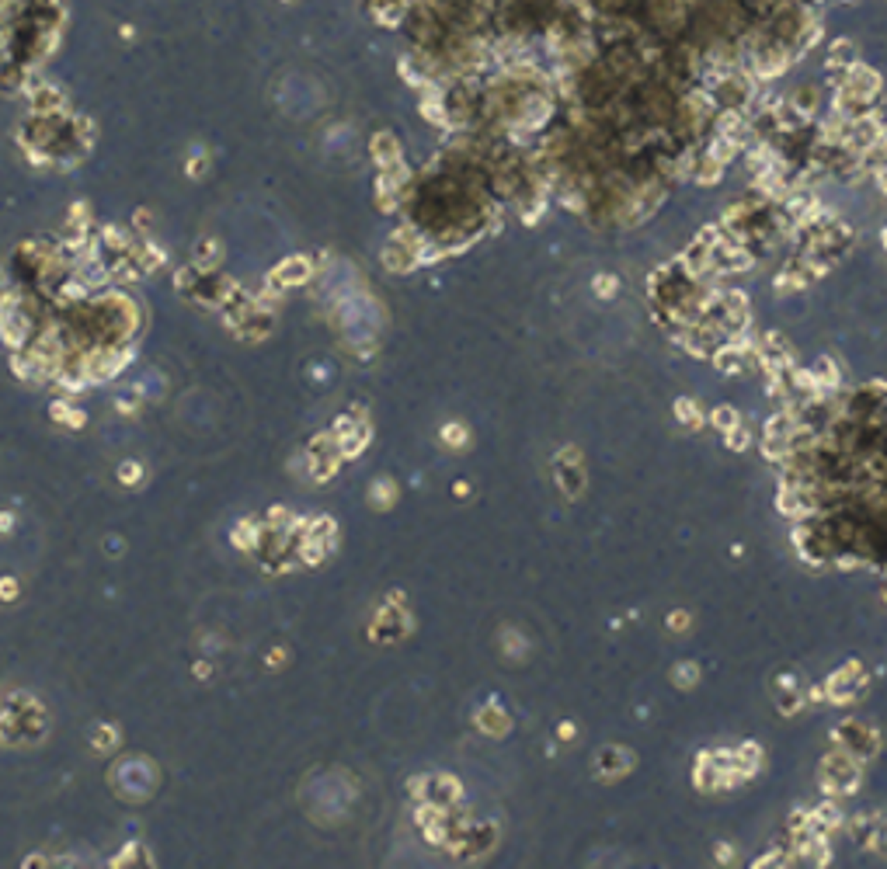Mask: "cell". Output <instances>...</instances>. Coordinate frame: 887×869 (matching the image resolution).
<instances>
[{
	"label": "cell",
	"mask_w": 887,
	"mask_h": 869,
	"mask_svg": "<svg viewBox=\"0 0 887 869\" xmlns=\"http://www.w3.org/2000/svg\"><path fill=\"white\" fill-rule=\"evenodd\" d=\"M672 678H675V685H682V689H689V685H696V678H700V668L693 664V661H682V664H675V671H672Z\"/></svg>",
	"instance_id": "cell-17"
},
{
	"label": "cell",
	"mask_w": 887,
	"mask_h": 869,
	"mask_svg": "<svg viewBox=\"0 0 887 869\" xmlns=\"http://www.w3.org/2000/svg\"><path fill=\"white\" fill-rule=\"evenodd\" d=\"M724 438H727V445H731L734 452H745V449L752 445V431H748V424H734Z\"/></svg>",
	"instance_id": "cell-16"
},
{
	"label": "cell",
	"mask_w": 887,
	"mask_h": 869,
	"mask_svg": "<svg viewBox=\"0 0 887 869\" xmlns=\"http://www.w3.org/2000/svg\"><path fill=\"white\" fill-rule=\"evenodd\" d=\"M738 150H741V146H738L734 139H727V136H713V139H710V146H707V153H710V157H717L724 167L738 157Z\"/></svg>",
	"instance_id": "cell-13"
},
{
	"label": "cell",
	"mask_w": 887,
	"mask_h": 869,
	"mask_svg": "<svg viewBox=\"0 0 887 869\" xmlns=\"http://www.w3.org/2000/svg\"><path fill=\"white\" fill-rule=\"evenodd\" d=\"M877 824H880V814H856V817H852V824H849V831H852V841L870 848Z\"/></svg>",
	"instance_id": "cell-12"
},
{
	"label": "cell",
	"mask_w": 887,
	"mask_h": 869,
	"mask_svg": "<svg viewBox=\"0 0 887 869\" xmlns=\"http://www.w3.org/2000/svg\"><path fill=\"white\" fill-rule=\"evenodd\" d=\"M668 626H672V630H686V626H689V612H672V616H668Z\"/></svg>",
	"instance_id": "cell-20"
},
{
	"label": "cell",
	"mask_w": 887,
	"mask_h": 869,
	"mask_svg": "<svg viewBox=\"0 0 887 869\" xmlns=\"http://www.w3.org/2000/svg\"><path fill=\"white\" fill-rule=\"evenodd\" d=\"M717 859H720V862H731V859H734V848H731V845H717Z\"/></svg>",
	"instance_id": "cell-21"
},
{
	"label": "cell",
	"mask_w": 887,
	"mask_h": 869,
	"mask_svg": "<svg viewBox=\"0 0 887 869\" xmlns=\"http://www.w3.org/2000/svg\"><path fill=\"white\" fill-rule=\"evenodd\" d=\"M856 63V46L849 42V39H838V42H831V49H828V70H835L838 77L849 70Z\"/></svg>",
	"instance_id": "cell-8"
},
{
	"label": "cell",
	"mask_w": 887,
	"mask_h": 869,
	"mask_svg": "<svg viewBox=\"0 0 887 869\" xmlns=\"http://www.w3.org/2000/svg\"><path fill=\"white\" fill-rule=\"evenodd\" d=\"M557 480L564 483L567 497H577L584 490V466H581V456L577 449H564L560 463H557Z\"/></svg>",
	"instance_id": "cell-4"
},
{
	"label": "cell",
	"mask_w": 887,
	"mask_h": 869,
	"mask_svg": "<svg viewBox=\"0 0 887 869\" xmlns=\"http://www.w3.org/2000/svg\"><path fill=\"white\" fill-rule=\"evenodd\" d=\"M713 365L724 372V376H734V372H745V355H741V348L734 345V341H724V345H717L713 348Z\"/></svg>",
	"instance_id": "cell-7"
},
{
	"label": "cell",
	"mask_w": 887,
	"mask_h": 869,
	"mask_svg": "<svg viewBox=\"0 0 887 869\" xmlns=\"http://www.w3.org/2000/svg\"><path fill=\"white\" fill-rule=\"evenodd\" d=\"M880 243H884V247H887V230H884V233H880Z\"/></svg>",
	"instance_id": "cell-22"
},
{
	"label": "cell",
	"mask_w": 887,
	"mask_h": 869,
	"mask_svg": "<svg viewBox=\"0 0 887 869\" xmlns=\"http://www.w3.org/2000/svg\"><path fill=\"white\" fill-rule=\"evenodd\" d=\"M838 824H842V810H838V803H831V800L818 803V807L811 810V820H807V827H811L814 834H825V838H828Z\"/></svg>",
	"instance_id": "cell-6"
},
{
	"label": "cell",
	"mask_w": 887,
	"mask_h": 869,
	"mask_svg": "<svg viewBox=\"0 0 887 869\" xmlns=\"http://www.w3.org/2000/svg\"><path fill=\"white\" fill-rule=\"evenodd\" d=\"M800 706H804V696H800L793 685H786V692L779 696V713H786V716H790V713H797Z\"/></svg>",
	"instance_id": "cell-18"
},
{
	"label": "cell",
	"mask_w": 887,
	"mask_h": 869,
	"mask_svg": "<svg viewBox=\"0 0 887 869\" xmlns=\"http://www.w3.org/2000/svg\"><path fill=\"white\" fill-rule=\"evenodd\" d=\"M811 372H814V379H818L821 393H835V390H838V383H842L838 365H835L831 359H818V362L811 365Z\"/></svg>",
	"instance_id": "cell-10"
},
{
	"label": "cell",
	"mask_w": 887,
	"mask_h": 869,
	"mask_svg": "<svg viewBox=\"0 0 887 869\" xmlns=\"http://www.w3.org/2000/svg\"><path fill=\"white\" fill-rule=\"evenodd\" d=\"M616 289H620V282L613 275H595V296L609 300V296H616Z\"/></svg>",
	"instance_id": "cell-19"
},
{
	"label": "cell",
	"mask_w": 887,
	"mask_h": 869,
	"mask_svg": "<svg viewBox=\"0 0 887 869\" xmlns=\"http://www.w3.org/2000/svg\"><path fill=\"white\" fill-rule=\"evenodd\" d=\"M634 768V755L627 748H602L599 758H595V772L602 779H620Z\"/></svg>",
	"instance_id": "cell-5"
},
{
	"label": "cell",
	"mask_w": 887,
	"mask_h": 869,
	"mask_svg": "<svg viewBox=\"0 0 887 869\" xmlns=\"http://www.w3.org/2000/svg\"><path fill=\"white\" fill-rule=\"evenodd\" d=\"M759 765H762V751H759V744H741V748L734 751V768H738L745 779H752V775L759 772Z\"/></svg>",
	"instance_id": "cell-11"
},
{
	"label": "cell",
	"mask_w": 887,
	"mask_h": 869,
	"mask_svg": "<svg viewBox=\"0 0 887 869\" xmlns=\"http://www.w3.org/2000/svg\"><path fill=\"white\" fill-rule=\"evenodd\" d=\"M675 414H679V421H682V424H689V428H700V424H703V414H700V407H696L689 397L675 400Z\"/></svg>",
	"instance_id": "cell-15"
},
{
	"label": "cell",
	"mask_w": 887,
	"mask_h": 869,
	"mask_svg": "<svg viewBox=\"0 0 887 869\" xmlns=\"http://www.w3.org/2000/svg\"><path fill=\"white\" fill-rule=\"evenodd\" d=\"M835 87H842V91H849L852 98H859L863 105H870V101L880 94V74H877L873 67L852 63V67L838 77V84H835Z\"/></svg>",
	"instance_id": "cell-3"
},
{
	"label": "cell",
	"mask_w": 887,
	"mask_h": 869,
	"mask_svg": "<svg viewBox=\"0 0 887 869\" xmlns=\"http://www.w3.org/2000/svg\"><path fill=\"white\" fill-rule=\"evenodd\" d=\"M831 741L845 751H852L859 762L863 758H873L877 748H880V734L870 727V723H859V720H842L835 730H831Z\"/></svg>",
	"instance_id": "cell-2"
},
{
	"label": "cell",
	"mask_w": 887,
	"mask_h": 869,
	"mask_svg": "<svg viewBox=\"0 0 887 869\" xmlns=\"http://www.w3.org/2000/svg\"><path fill=\"white\" fill-rule=\"evenodd\" d=\"M821 775H825V789H828V793L845 796V793H852V789L859 786L863 765H859V758H856L852 751L838 748V751H831V755L821 762Z\"/></svg>",
	"instance_id": "cell-1"
},
{
	"label": "cell",
	"mask_w": 887,
	"mask_h": 869,
	"mask_svg": "<svg viewBox=\"0 0 887 869\" xmlns=\"http://www.w3.org/2000/svg\"><path fill=\"white\" fill-rule=\"evenodd\" d=\"M710 424L717 428V431H731L734 424H741V418H738V411L731 407V404H720V407H713V414H710Z\"/></svg>",
	"instance_id": "cell-14"
},
{
	"label": "cell",
	"mask_w": 887,
	"mask_h": 869,
	"mask_svg": "<svg viewBox=\"0 0 887 869\" xmlns=\"http://www.w3.org/2000/svg\"><path fill=\"white\" fill-rule=\"evenodd\" d=\"M790 105H793L800 115H807V119L814 122V112H818V105H821V94H818L814 84H804V87H797V91L790 94Z\"/></svg>",
	"instance_id": "cell-9"
}]
</instances>
